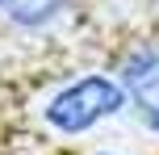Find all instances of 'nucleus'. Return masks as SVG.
<instances>
[{
    "label": "nucleus",
    "mask_w": 159,
    "mask_h": 155,
    "mask_svg": "<svg viewBox=\"0 0 159 155\" xmlns=\"http://www.w3.org/2000/svg\"><path fill=\"white\" fill-rule=\"evenodd\" d=\"M121 109H126V97H121L117 75L88 71V75H75V80L59 84L42 105V117L59 134H88L92 126H101L105 117L121 113Z\"/></svg>",
    "instance_id": "obj_1"
},
{
    "label": "nucleus",
    "mask_w": 159,
    "mask_h": 155,
    "mask_svg": "<svg viewBox=\"0 0 159 155\" xmlns=\"http://www.w3.org/2000/svg\"><path fill=\"white\" fill-rule=\"evenodd\" d=\"M117 84L126 109H134L147 130H159V42H138L121 55Z\"/></svg>",
    "instance_id": "obj_2"
},
{
    "label": "nucleus",
    "mask_w": 159,
    "mask_h": 155,
    "mask_svg": "<svg viewBox=\"0 0 159 155\" xmlns=\"http://www.w3.org/2000/svg\"><path fill=\"white\" fill-rule=\"evenodd\" d=\"M0 13L21 30H46L50 21H59L67 13V0H4Z\"/></svg>",
    "instance_id": "obj_3"
},
{
    "label": "nucleus",
    "mask_w": 159,
    "mask_h": 155,
    "mask_svg": "<svg viewBox=\"0 0 159 155\" xmlns=\"http://www.w3.org/2000/svg\"><path fill=\"white\" fill-rule=\"evenodd\" d=\"M0 8H4V0H0Z\"/></svg>",
    "instance_id": "obj_4"
}]
</instances>
